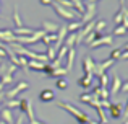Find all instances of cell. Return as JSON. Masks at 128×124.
<instances>
[{"label":"cell","mask_w":128,"mask_h":124,"mask_svg":"<svg viewBox=\"0 0 128 124\" xmlns=\"http://www.w3.org/2000/svg\"><path fill=\"white\" fill-rule=\"evenodd\" d=\"M28 105H29V100H28V98L18 100V108L21 109V113H26V108H28Z\"/></svg>","instance_id":"obj_30"},{"label":"cell","mask_w":128,"mask_h":124,"mask_svg":"<svg viewBox=\"0 0 128 124\" xmlns=\"http://www.w3.org/2000/svg\"><path fill=\"white\" fill-rule=\"evenodd\" d=\"M81 26H83V23L80 21V20H75V21H72L68 26H66V31H68V33H75L76 29H80Z\"/></svg>","instance_id":"obj_25"},{"label":"cell","mask_w":128,"mask_h":124,"mask_svg":"<svg viewBox=\"0 0 128 124\" xmlns=\"http://www.w3.org/2000/svg\"><path fill=\"white\" fill-rule=\"evenodd\" d=\"M54 98H55V93H54L52 90H49V88L42 90L41 95H39V100H41L42 103H49V101H52Z\"/></svg>","instance_id":"obj_14"},{"label":"cell","mask_w":128,"mask_h":124,"mask_svg":"<svg viewBox=\"0 0 128 124\" xmlns=\"http://www.w3.org/2000/svg\"><path fill=\"white\" fill-rule=\"evenodd\" d=\"M13 23H15V28H21V26H24V25H23V21H21V18H20L18 7L13 8Z\"/></svg>","instance_id":"obj_22"},{"label":"cell","mask_w":128,"mask_h":124,"mask_svg":"<svg viewBox=\"0 0 128 124\" xmlns=\"http://www.w3.org/2000/svg\"><path fill=\"white\" fill-rule=\"evenodd\" d=\"M66 52H68V48H66V46H60L58 51H57V59L63 61V57L66 56Z\"/></svg>","instance_id":"obj_31"},{"label":"cell","mask_w":128,"mask_h":124,"mask_svg":"<svg viewBox=\"0 0 128 124\" xmlns=\"http://www.w3.org/2000/svg\"><path fill=\"white\" fill-rule=\"evenodd\" d=\"M106 26H107L106 20H99V21H96V25H94V31H96V33H100V31H104V29H106Z\"/></svg>","instance_id":"obj_28"},{"label":"cell","mask_w":128,"mask_h":124,"mask_svg":"<svg viewBox=\"0 0 128 124\" xmlns=\"http://www.w3.org/2000/svg\"><path fill=\"white\" fill-rule=\"evenodd\" d=\"M126 34V28L122 25L115 26V29H114V36H125Z\"/></svg>","instance_id":"obj_32"},{"label":"cell","mask_w":128,"mask_h":124,"mask_svg":"<svg viewBox=\"0 0 128 124\" xmlns=\"http://www.w3.org/2000/svg\"><path fill=\"white\" fill-rule=\"evenodd\" d=\"M123 49H128V46L125 44V46H123V48H118V49H114V51H112V54L109 56V59H112V61H117V59L120 57V54H122V51H123Z\"/></svg>","instance_id":"obj_27"},{"label":"cell","mask_w":128,"mask_h":124,"mask_svg":"<svg viewBox=\"0 0 128 124\" xmlns=\"http://www.w3.org/2000/svg\"><path fill=\"white\" fill-rule=\"evenodd\" d=\"M114 44V38L112 36H102L100 34L97 39H94L92 43L89 44V48H100V46H112Z\"/></svg>","instance_id":"obj_5"},{"label":"cell","mask_w":128,"mask_h":124,"mask_svg":"<svg viewBox=\"0 0 128 124\" xmlns=\"http://www.w3.org/2000/svg\"><path fill=\"white\" fill-rule=\"evenodd\" d=\"M96 12H97V7H96V3H88V5H84V12H83V18L80 20V21H81L83 25H86V23H89L91 20H94V16H96Z\"/></svg>","instance_id":"obj_4"},{"label":"cell","mask_w":128,"mask_h":124,"mask_svg":"<svg viewBox=\"0 0 128 124\" xmlns=\"http://www.w3.org/2000/svg\"><path fill=\"white\" fill-rule=\"evenodd\" d=\"M83 70H84V73H92V70H94V61L89 56H86L83 59Z\"/></svg>","instance_id":"obj_15"},{"label":"cell","mask_w":128,"mask_h":124,"mask_svg":"<svg viewBox=\"0 0 128 124\" xmlns=\"http://www.w3.org/2000/svg\"><path fill=\"white\" fill-rule=\"evenodd\" d=\"M44 67H46V64H44V62H39V61H29L28 62V69H31V70H39V72H44Z\"/></svg>","instance_id":"obj_19"},{"label":"cell","mask_w":128,"mask_h":124,"mask_svg":"<svg viewBox=\"0 0 128 124\" xmlns=\"http://www.w3.org/2000/svg\"><path fill=\"white\" fill-rule=\"evenodd\" d=\"M12 82H13V75L12 73H3V75H0V83H2L3 87L12 85Z\"/></svg>","instance_id":"obj_26"},{"label":"cell","mask_w":128,"mask_h":124,"mask_svg":"<svg viewBox=\"0 0 128 124\" xmlns=\"http://www.w3.org/2000/svg\"><path fill=\"white\" fill-rule=\"evenodd\" d=\"M128 90V82H122V87H120V93L122 92H126Z\"/></svg>","instance_id":"obj_36"},{"label":"cell","mask_w":128,"mask_h":124,"mask_svg":"<svg viewBox=\"0 0 128 124\" xmlns=\"http://www.w3.org/2000/svg\"><path fill=\"white\" fill-rule=\"evenodd\" d=\"M99 36H100V33H96V31L92 29V31H89V33H88V34L84 36V39H83V43H84L86 46H89L91 43H92L94 39H97Z\"/></svg>","instance_id":"obj_20"},{"label":"cell","mask_w":128,"mask_h":124,"mask_svg":"<svg viewBox=\"0 0 128 124\" xmlns=\"http://www.w3.org/2000/svg\"><path fill=\"white\" fill-rule=\"evenodd\" d=\"M0 41L2 43H8V44H12V43L16 41V36L13 34L12 29H0Z\"/></svg>","instance_id":"obj_8"},{"label":"cell","mask_w":128,"mask_h":124,"mask_svg":"<svg viewBox=\"0 0 128 124\" xmlns=\"http://www.w3.org/2000/svg\"><path fill=\"white\" fill-rule=\"evenodd\" d=\"M0 7H2V2H0Z\"/></svg>","instance_id":"obj_45"},{"label":"cell","mask_w":128,"mask_h":124,"mask_svg":"<svg viewBox=\"0 0 128 124\" xmlns=\"http://www.w3.org/2000/svg\"><path fill=\"white\" fill-rule=\"evenodd\" d=\"M3 88H5V87H3V85H2V83H0V93H2V92H3Z\"/></svg>","instance_id":"obj_40"},{"label":"cell","mask_w":128,"mask_h":124,"mask_svg":"<svg viewBox=\"0 0 128 124\" xmlns=\"http://www.w3.org/2000/svg\"><path fill=\"white\" fill-rule=\"evenodd\" d=\"M23 122H24V118H23V116H20V118L16 119V122H15V124H23Z\"/></svg>","instance_id":"obj_38"},{"label":"cell","mask_w":128,"mask_h":124,"mask_svg":"<svg viewBox=\"0 0 128 124\" xmlns=\"http://www.w3.org/2000/svg\"><path fill=\"white\" fill-rule=\"evenodd\" d=\"M70 2H72L75 12H78L80 15H83V12H84V3H83L81 0H70Z\"/></svg>","instance_id":"obj_23"},{"label":"cell","mask_w":128,"mask_h":124,"mask_svg":"<svg viewBox=\"0 0 128 124\" xmlns=\"http://www.w3.org/2000/svg\"><path fill=\"white\" fill-rule=\"evenodd\" d=\"M118 2H120V3H122V7H123V2H125V0H118Z\"/></svg>","instance_id":"obj_42"},{"label":"cell","mask_w":128,"mask_h":124,"mask_svg":"<svg viewBox=\"0 0 128 124\" xmlns=\"http://www.w3.org/2000/svg\"><path fill=\"white\" fill-rule=\"evenodd\" d=\"M0 111H2V106H0Z\"/></svg>","instance_id":"obj_44"},{"label":"cell","mask_w":128,"mask_h":124,"mask_svg":"<svg viewBox=\"0 0 128 124\" xmlns=\"http://www.w3.org/2000/svg\"><path fill=\"white\" fill-rule=\"evenodd\" d=\"M0 121L6 122V124H13V114H12V109L8 108H2L0 111Z\"/></svg>","instance_id":"obj_13"},{"label":"cell","mask_w":128,"mask_h":124,"mask_svg":"<svg viewBox=\"0 0 128 124\" xmlns=\"http://www.w3.org/2000/svg\"><path fill=\"white\" fill-rule=\"evenodd\" d=\"M29 124H46L42 121H38V119H32V121H29Z\"/></svg>","instance_id":"obj_39"},{"label":"cell","mask_w":128,"mask_h":124,"mask_svg":"<svg viewBox=\"0 0 128 124\" xmlns=\"http://www.w3.org/2000/svg\"><path fill=\"white\" fill-rule=\"evenodd\" d=\"M120 87H122V78H120L118 75H114V80H112V87H110L109 90V96H115L120 93Z\"/></svg>","instance_id":"obj_9"},{"label":"cell","mask_w":128,"mask_h":124,"mask_svg":"<svg viewBox=\"0 0 128 124\" xmlns=\"http://www.w3.org/2000/svg\"><path fill=\"white\" fill-rule=\"evenodd\" d=\"M75 57H76V49H75V48H70V49H68V52H66V67H65L66 72H70V70L73 69Z\"/></svg>","instance_id":"obj_10"},{"label":"cell","mask_w":128,"mask_h":124,"mask_svg":"<svg viewBox=\"0 0 128 124\" xmlns=\"http://www.w3.org/2000/svg\"><path fill=\"white\" fill-rule=\"evenodd\" d=\"M114 62L115 61H112V59H106V61H102V62H94V70H92V75H96V77H99V75H102V73H106L107 72V69H110V67L114 65Z\"/></svg>","instance_id":"obj_3"},{"label":"cell","mask_w":128,"mask_h":124,"mask_svg":"<svg viewBox=\"0 0 128 124\" xmlns=\"http://www.w3.org/2000/svg\"><path fill=\"white\" fill-rule=\"evenodd\" d=\"M97 0H88V3H96Z\"/></svg>","instance_id":"obj_41"},{"label":"cell","mask_w":128,"mask_h":124,"mask_svg":"<svg viewBox=\"0 0 128 124\" xmlns=\"http://www.w3.org/2000/svg\"><path fill=\"white\" fill-rule=\"evenodd\" d=\"M92 73H84V75L81 77V78L78 80V85L81 87V88H84V90H88L91 85H92Z\"/></svg>","instance_id":"obj_12"},{"label":"cell","mask_w":128,"mask_h":124,"mask_svg":"<svg viewBox=\"0 0 128 124\" xmlns=\"http://www.w3.org/2000/svg\"><path fill=\"white\" fill-rule=\"evenodd\" d=\"M12 31H13V34H15V36H29V34H32V33H34V29H32V28H24V26H21V28L12 29Z\"/></svg>","instance_id":"obj_16"},{"label":"cell","mask_w":128,"mask_h":124,"mask_svg":"<svg viewBox=\"0 0 128 124\" xmlns=\"http://www.w3.org/2000/svg\"><path fill=\"white\" fill-rule=\"evenodd\" d=\"M58 108H62V109H65V111H68L70 114H72L80 124H88V121H89V116H88L86 113H83L81 109H78L76 106H73L72 103L60 101V103H58Z\"/></svg>","instance_id":"obj_1"},{"label":"cell","mask_w":128,"mask_h":124,"mask_svg":"<svg viewBox=\"0 0 128 124\" xmlns=\"http://www.w3.org/2000/svg\"><path fill=\"white\" fill-rule=\"evenodd\" d=\"M52 7H54V10H55L57 15H58L60 18L66 20V21H75V20H78V16H80L78 12H75V10H66V8L60 7L58 3H55V2H52Z\"/></svg>","instance_id":"obj_2"},{"label":"cell","mask_w":128,"mask_h":124,"mask_svg":"<svg viewBox=\"0 0 128 124\" xmlns=\"http://www.w3.org/2000/svg\"><path fill=\"white\" fill-rule=\"evenodd\" d=\"M123 108H125V105H123V103H110V106H109V109H110V116H112L114 119L122 118Z\"/></svg>","instance_id":"obj_7"},{"label":"cell","mask_w":128,"mask_h":124,"mask_svg":"<svg viewBox=\"0 0 128 124\" xmlns=\"http://www.w3.org/2000/svg\"><path fill=\"white\" fill-rule=\"evenodd\" d=\"M55 39H57V34H49V33H46V34L42 36L41 41L46 46H54V44H55Z\"/></svg>","instance_id":"obj_21"},{"label":"cell","mask_w":128,"mask_h":124,"mask_svg":"<svg viewBox=\"0 0 128 124\" xmlns=\"http://www.w3.org/2000/svg\"><path fill=\"white\" fill-rule=\"evenodd\" d=\"M0 124H6V122H3V121H0Z\"/></svg>","instance_id":"obj_43"},{"label":"cell","mask_w":128,"mask_h":124,"mask_svg":"<svg viewBox=\"0 0 128 124\" xmlns=\"http://www.w3.org/2000/svg\"><path fill=\"white\" fill-rule=\"evenodd\" d=\"M66 87H68V82H66V78H65V77H60V78H57V88L65 90Z\"/></svg>","instance_id":"obj_33"},{"label":"cell","mask_w":128,"mask_h":124,"mask_svg":"<svg viewBox=\"0 0 128 124\" xmlns=\"http://www.w3.org/2000/svg\"><path fill=\"white\" fill-rule=\"evenodd\" d=\"M28 87H29V85H28V83H26V82H20L18 85L15 87V88H12V90H10V92H5V93H3V95H5V96H6V98H8V100H12V98H15V96L18 95V93H21L23 90H26V88H28Z\"/></svg>","instance_id":"obj_6"},{"label":"cell","mask_w":128,"mask_h":124,"mask_svg":"<svg viewBox=\"0 0 128 124\" xmlns=\"http://www.w3.org/2000/svg\"><path fill=\"white\" fill-rule=\"evenodd\" d=\"M5 105H6V108H8V109H12V108H18V100L12 98V100H8Z\"/></svg>","instance_id":"obj_35"},{"label":"cell","mask_w":128,"mask_h":124,"mask_svg":"<svg viewBox=\"0 0 128 124\" xmlns=\"http://www.w3.org/2000/svg\"><path fill=\"white\" fill-rule=\"evenodd\" d=\"M97 78H99V87L107 88V85H109V77H107V73H102V75H99Z\"/></svg>","instance_id":"obj_29"},{"label":"cell","mask_w":128,"mask_h":124,"mask_svg":"<svg viewBox=\"0 0 128 124\" xmlns=\"http://www.w3.org/2000/svg\"><path fill=\"white\" fill-rule=\"evenodd\" d=\"M26 116H28V119H29V121L36 119V118H34V109H32V105H31V101H29L28 108H26Z\"/></svg>","instance_id":"obj_34"},{"label":"cell","mask_w":128,"mask_h":124,"mask_svg":"<svg viewBox=\"0 0 128 124\" xmlns=\"http://www.w3.org/2000/svg\"><path fill=\"white\" fill-rule=\"evenodd\" d=\"M63 46H66V48H75L76 46V33H70L68 36L65 38V41H63Z\"/></svg>","instance_id":"obj_18"},{"label":"cell","mask_w":128,"mask_h":124,"mask_svg":"<svg viewBox=\"0 0 128 124\" xmlns=\"http://www.w3.org/2000/svg\"><path fill=\"white\" fill-rule=\"evenodd\" d=\"M39 2H41L42 5H46V7H50V5H52V0H39Z\"/></svg>","instance_id":"obj_37"},{"label":"cell","mask_w":128,"mask_h":124,"mask_svg":"<svg viewBox=\"0 0 128 124\" xmlns=\"http://www.w3.org/2000/svg\"><path fill=\"white\" fill-rule=\"evenodd\" d=\"M66 73H68V72H66L63 67H57V69H52V72H50L49 78H60V77H65Z\"/></svg>","instance_id":"obj_17"},{"label":"cell","mask_w":128,"mask_h":124,"mask_svg":"<svg viewBox=\"0 0 128 124\" xmlns=\"http://www.w3.org/2000/svg\"><path fill=\"white\" fill-rule=\"evenodd\" d=\"M58 28H60V25H57V23H54V21H42V29H44V33H49V34H55L57 31H58Z\"/></svg>","instance_id":"obj_11"},{"label":"cell","mask_w":128,"mask_h":124,"mask_svg":"<svg viewBox=\"0 0 128 124\" xmlns=\"http://www.w3.org/2000/svg\"><path fill=\"white\" fill-rule=\"evenodd\" d=\"M46 57H47V61H54V59L57 57V49L54 48V46H47V51H46Z\"/></svg>","instance_id":"obj_24"}]
</instances>
